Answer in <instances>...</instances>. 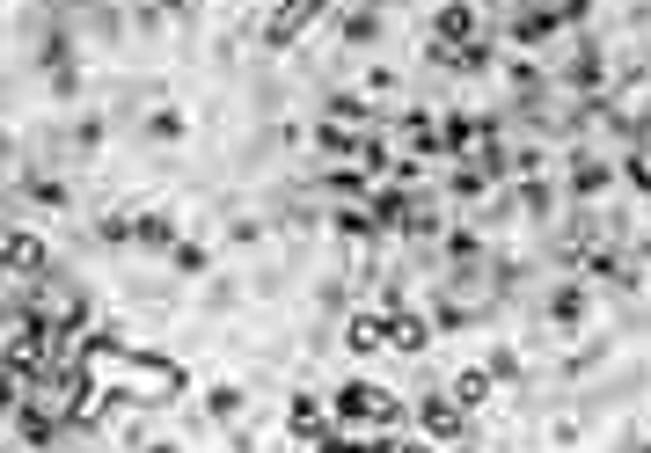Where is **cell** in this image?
I'll list each match as a JSON object with an SVG mask.
<instances>
[{
  "mask_svg": "<svg viewBox=\"0 0 651 453\" xmlns=\"http://www.w3.org/2000/svg\"><path fill=\"white\" fill-rule=\"evenodd\" d=\"M147 453H177V446H169V439H161V446H147Z\"/></svg>",
  "mask_w": 651,
  "mask_h": 453,
  "instance_id": "4fadbf2b",
  "label": "cell"
},
{
  "mask_svg": "<svg viewBox=\"0 0 651 453\" xmlns=\"http://www.w3.org/2000/svg\"><path fill=\"white\" fill-rule=\"evenodd\" d=\"M418 424H424V439H432V446H440V439L454 446V439H461V410H454L447 395H424V402H418Z\"/></svg>",
  "mask_w": 651,
  "mask_h": 453,
  "instance_id": "277c9868",
  "label": "cell"
},
{
  "mask_svg": "<svg viewBox=\"0 0 651 453\" xmlns=\"http://www.w3.org/2000/svg\"><path fill=\"white\" fill-rule=\"evenodd\" d=\"M395 417H403V402H395V387H381V381H352L344 395L330 402L337 432H388Z\"/></svg>",
  "mask_w": 651,
  "mask_h": 453,
  "instance_id": "6da1fadb",
  "label": "cell"
},
{
  "mask_svg": "<svg viewBox=\"0 0 651 453\" xmlns=\"http://www.w3.org/2000/svg\"><path fill=\"white\" fill-rule=\"evenodd\" d=\"M161 8H169V16H183V8H191V0H161Z\"/></svg>",
  "mask_w": 651,
  "mask_h": 453,
  "instance_id": "7c38bea8",
  "label": "cell"
},
{
  "mask_svg": "<svg viewBox=\"0 0 651 453\" xmlns=\"http://www.w3.org/2000/svg\"><path fill=\"white\" fill-rule=\"evenodd\" d=\"M608 183H615V169H608V161H593V154H585L579 169H571V191H579V198H600Z\"/></svg>",
  "mask_w": 651,
  "mask_h": 453,
  "instance_id": "30bf717a",
  "label": "cell"
},
{
  "mask_svg": "<svg viewBox=\"0 0 651 453\" xmlns=\"http://www.w3.org/2000/svg\"><path fill=\"white\" fill-rule=\"evenodd\" d=\"M0 263H8V271H44V242H37L30 226H8V234H0Z\"/></svg>",
  "mask_w": 651,
  "mask_h": 453,
  "instance_id": "5b68a950",
  "label": "cell"
},
{
  "mask_svg": "<svg viewBox=\"0 0 651 453\" xmlns=\"http://www.w3.org/2000/svg\"><path fill=\"white\" fill-rule=\"evenodd\" d=\"M381 322H388V351H403V359H418V351L432 344V322H424V314L395 308V314H381Z\"/></svg>",
  "mask_w": 651,
  "mask_h": 453,
  "instance_id": "3957f363",
  "label": "cell"
},
{
  "mask_svg": "<svg viewBox=\"0 0 651 453\" xmlns=\"http://www.w3.org/2000/svg\"><path fill=\"white\" fill-rule=\"evenodd\" d=\"M491 395H498V381H491V373H483V366L454 373V387H447V402H454L461 417H469V410H483V402H491Z\"/></svg>",
  "mask_w": 651,
  "mask_h": 453,
  "instance_id": "8992f818",
  "label": "cell"
},
{
  "mask_svg": "<svg viewBox=\"0 0 651 453\" xmlns=\"http://www.w3.org/2000/svg\"><path fill=\"white\" fill-rule=\"evenodd\" d=\"M206 410H212V417H234V410H242V395H234V387H212Z\"/></svg>",
  "mask_w": 651,
  "mask_h": 453,
  "instance_id": "8fae6325",
  "label": "cell"
},
{
  "mask_svg": "<svg viewBox=\"0 0 651 453\" xmlns=\"http://www.w3.org/2000/svg\"><path fill=\"white\" fill-rule=\"evenodd\" d=\"M330 8H337V0H279V8L264 16V52H286V44H300V30H308V22H322Z\"/></svg>",
  "mask_w": 651,
  "mask_h": 453,
  "instance_id": "7a4b0ae2",
  "label": "cell"
},
{
  "mask_svg": "<svg viewBox=\"0 0 651 453\" xmlns=\"http://www.w3.org/2000/svg\"><path fill=\"white\" fill-rule=\"evenodd\" d=\"M475 37V8L469 0H447L440 8V30H432V44H469Z\"/></svg>",
  "mask_w": 651,
  "mask_h": 453,
  "instance_id": "52a82bcc",
  "label": "cell"
},
{
  "mask_svg": "<svg viewBox=\"0 0 651 453\" xmlns=\"http://www.w3.org/2000/svg\"><path fill=\"white\" fill-rule=\"evenodd\" d=\"M381 344H388L381 314H352V322H344V351H381Z\"/></svg>",
  "mask_w": 651,
  "mask_h": 453,
  "instance_id": "9c48e42d",
  "label": "cell"
},
{
  "mask_svg": "<svg viewBox=\"0 0 651 453\" xmlns=\"http://www.w3.org/2000/svg\"><path fill=\"white\" fill-rule=\"evenodd\" d=\"M322 424H330V410H322L316 395H293V410H286V432H293V439H316Z\"/></svg>",
  "mask_w": 651,
  "mask_h": 453,
  "instance_id": "ba28073f",
  "label": "cell"
}]
</instances>
